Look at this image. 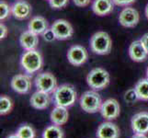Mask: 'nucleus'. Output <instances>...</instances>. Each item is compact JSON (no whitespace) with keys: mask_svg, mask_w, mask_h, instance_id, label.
<instances>
[{"mask_svg":"<svg viewBox=\"0 0 148 138\" xmlns=\"http://www.w3.org/2000/svg\"><path fill=\"white\" fill-rule=\"evenodd\" d=\"M77 98L75 89L69 84H63L55 89L53 92V103L55 106H61L69 108L73 106Z\"/></svg>","mask_w":148,"mask_h":138,"instance_id":"1","label":"nucleus"},{"mask_svg":"<svg viewBox=\"0 0 148 138\" xmlns=\"http://www.w3.org/2000/svg\"><path fill=\"white\" fill-rule=\"evenodd\" d=\"M43 59L42 55L38 50L26 51L20 58V65L21 68L28 75H33L40 71L42 67Z\"/></svg>","mask_w":148,"mask_h":138,"instance_id":"2","label":"nucleus"},{"mask_svg":"<svg viewBox=\"0 0 148 138\" xmlns=\"http://www.w3.org/2000/svg\"><path fill=\"white\" fill-rule=\"evenodd\" d=\"M112 41L110 35L105 32H98L92 35L90 39L91 51L99 55H105L110 53Z\"/></svg>","mask_w":148,"mask_h":138,"instance_id":"3","label":"nucleus"},{"mask_svg":"<svg viewBox=\"0 0 148 138\" xmlns=\"http://www.w3.org/2000/svg\"><path fill=\"white\" fill-rule=\"evenodd\" d=\"M86 83L93 90H101L109 86L110 74L104 68H93L86 76Z\"/></svg>","mask_w":148,"mask_h":138,"instance_id":"4","label":"nucleus"},{"mask_svg":"<svg viewBox=\"0 0 148 138\" xmlns=\"http://www.w3.org/2000/svg\"><path fill=\"white\" fill-rule=\"evenodd\" d=\"M79 104L84 111L88 113H96L100 111L102 100L97 90H88L81 96Z\"/></svg>","mask_w":148,"mask_h":138,"instance_id":"5","label":"nucleus"},{"mask_svg":"<svg viewBox=\"0 0 148 138\" xmlns=\"http://www.w3.org/2000/svg\"><path fill=\"white\" fill-rule=\"evenodd\" d=\"M34 83L36 89L40 91L46 92V93H53L57 89V80L56 78L50 72L40 73L36 76L34 79Z\"/></svg>","mask_w":148,"mask_h":138,"instance_id":"6","label":"nucleus"},{"mask_svg":"<svg viewBox=\"0 0 148 138\" xmlns=\"http://www.w3.org/2000/svg\"><path fill=\"white\" fill-rule=\"evenodd\" d=\"M50 29L53 32L55 39L59 41L68 40L74 34L73 26L65 19H56Z\"/></svg>","mask_w":148,"mask_h":138,"instance_id":"7","label":"nucleus"},{"mask_svg":"<svg viewBox=\"0 0 148 138\" xmlns=\"http://www.w3.org/2000/svg\"><path fill=\"white\" fill-rule=\"evenodd\" d=\"M67 59L71 65L79 66L84 65L88 59V53L82 45L75 44L71 46L67 52Z\"/></svg>","mask_w":148,"mask_h":138,"instance_id":"8","label":"nucleus"},{"mask_svg":"<svg viewBox=\"0 0 148 138\" xmlns=\"http://www.w3.org/2000/svg\"><path fill=\"white\" fill-rule=\"evenodd\" d=\"M140 20V14L132 7H126L119 15V22L122 27L134 28Z\"/></svg>","mask_w":148,"mask_h":138,"instance_id":"9","label":"nucleus"},{"mask_svg":"<svg viewBox=\"0 0 148 138\" xmlns=\"http://www.w3.org/2000/svg\"><path fill=\"white\" fill-rule=\"evenodd\" d=\"M100 114L106 120H115L118 118L121 111L120 103L115 99H108L102 102Z\"/></svg>","mask_w":148,"mask_h":138,"instance_id":"10","label":"nucleus"},{"mask_svg":"<svg viewBox=\"0 0 148 138\" xmlns=\"http://www.w3.org/2000/svg\"><path fill=\"white\" fill-rule=\"evenodd\" d=\"M12 89L18 94H26L32 89V78L28 75H16L14 76L10 82Z\"/></svg>","mask_w":148,"mask_h":138,"instance_id":"11","label":"nucleus"},{"mask_svg":"<svg viewBox=\"0 0 148 138\" xmlns=\"http://www.w3.org/2000/svg\"><path fill=\"white\" fill-rule=\"evenodd\" d=\"M132 129L135 134H147L148 133V112L142 111L134 114L131 120Z\"/></svg>","mask_w":148,"mask_h":138,"instance_id":"12","label":"nucleus"},{"mask_svg":"<svg viewBox=\"0 0 148 138\" xmlns=\"http://www.w3.org/2000/svg\"><path fill=\"white\" fill-rule=\"evenodd\" d=\"M12 16L18 20H23L29 18L32 14V6L25 0L16 1L12 6Z\"/></svg>","mask_w":148,"mask_h":138,"instance_id":"13","label":"nucleus"},{"mask_svg":"<svg viewBox=\"0 0 148 138\" xmlns=\"http://www.w3.org/2000/svg\"><path fill=\"white\" fill-rule=\"evenodd\" d=\"M120 134L119 127L110 122H102L97 130L98 138H119Z\"/></svg>","mask_w":148,"mask_h":138,"instance_id":"14","label":"nucleus"},{"mask_svg":"<svg viewBox=\"0 0 148 138\" xmlns=\"http://www.w3.org/2000/svg\"><path fill=\"white\" fill-rule=\"evenodd\" d=\"M30 105L36 110H45L51 104V97L49 93L37 90L30 97Z\"/></svg>","mask_w":148,"mask_h":138,"instance_id":"15","label":"nucleus"},{"mask_svg":"<svg viewBox=\"0 0 148 138\" xmlns=\"http://www.w3.org/2000/svg\"><path fill=\"white\" fill-rule=\"evenodd\" d=\"M129 55L134 62H143L147 58L148 53L140 40L132 42L129 46Z\"/></svg>","mask_w":148,"mask_h":138,"instance_id":"16","label":"nucleus"},{"mask_svg":"<svg viewBox=\"0 0 148 138\" xmlns=\"http://www.w3.org/2000/svg\"><path fill=\"white\" fill-rule=\"evenodd\" d=\"M19 44L25 51L36 49L39 44V35L29 30H25L19 36Z\"/></svg>","mask_w":148,"mask_h":138,"instance_id":"17","label":"nucleus"},{"mask_svg":"<svg viewBox=\"0 0 148 138\" xmlns=\"http://www.w3.org/2000/svg\"><path fill=\"white\" fill-rule=\"evenodd\" d=\"M114 9V3L112 0H94L92 10L98 16L103 17L110 14Z\"/></svg>","mask_w":148,"mask_h":138,"instance_id":"18","label":"nucleus"},{"mask_svg":"<svg viewBox=\"0 0 148 138\" xmlns=\"http://www.w3.org/2000/svg\"><path fill=\"white\" fill-rule=\"evenodd\" d=\"M49 29L47 19L42 16L33 17L28 24V30L37 35H42Z\"/></svg>","mask_w":148,"mask_h":138,"instance_id":"19","label":"nucleus"},{"mask_svg":"<svg viewBox=\"0 0 148 138\" xmlns=\"http://www.w3.org/2000/svg\"><path fill=\"white\" fill-rule=\"evenodd\" d=\"M50 118H51V122H53V124L59 125V126L65 124L69 118L67 108L61 106H55L52 112H51Z\"/></svg>","mask_w":148,"mask_h":138,"instance_id":"20","label":"nucleus"},{"mask_svg":"<svg viewBox=\"0 0 148 138\" xmlns=\"http://www.w3.org/2000/svg\"><path fill=\"white\" fill-rule=\"evenodd\" d=\"M134 89L137 95H138L139 100H148V78H147L140 79L136 83Z\"/></svg>","mask_w":148,"mask_h":138,"instance_id":"21","label":"nucleus"},{"mask_svg":"<svg viewBox=\"0 0 148 138\" xmlns=\"http://www.w3.org/2000/svg\"><path fill=\"white\" fill-rule=\"evenodd\" d=\"M42 138H64V131L59 125H50L43 131Z\"/></svg>","mask_w":148,"mask_h":138,"instance_id":"22","label":"nucleus"},{"mask_svg":"<svg viewBox=\"0 0 148 138\" xmlns=\"http://www.w3.org/2000/svg\"><path fill=\"white\" fill-rule=\"evenodd\" d=\"M13 109V101L9 97L2 95L0 97V114L6 115Z\"/></svg>","mask_w":148,"mask_h":138,"instance_id":"23","label":"nucleus"},{"mask_svg":"<svg viewBox=\"0 0 148 138\" xmlns=\"http://www.w3.org/2000/svg\"><path fill=\"white\" fill-rule=\"evenodd\" d=\"M16 134L20 138H35V136H36V134H35V131L32 128V126L29 124L21 125L17 130Z\"/></svg>","mask_w":148,"mask_h":138,"instance_id":"24","label":"nucleus"},{"mask_svg":"<svg viewBox=\"0 0 148 138\" xmlns=\"http://www.w3.org/2000/svg\"><path fill=\"white\" fill-rule=\"evenodd\" d=\"M10 15H12V8L9 6L8 2L1 0L0 2V20H5L7 19Z\"/></svg>","mask_w":148,"mask_h":138,"instance_id":"25","label":"nucleus"},{"mask_svg":"<svg viewBox=\"0 0 148 138\" xmlns=\"http://www.w3.org/2000/svg\"><path fill=\"white\" fill-rule=\"evenodd\" d=\"M123 98H124V100L129 104L134 103L137 100H139L138 95H137L136 91H135V89H130L127 90L124 93Z\"/></svg>","mask_w":148,"mask_h":138,"instance_id":"26","label":"nucleus"},{"mask_svg":"<svg viewBox=\"0 0 148 138\" xmlns=\"http://www.w3.org/2000/svg\"><path fill=\"white\" fill-rule=\"evenodd\" d=\"M69 0H49L50 7L53 9H62L68 5Z\"/></svg>","mask_w":148,"mask_h":138,"instance_id":"27","label":"nucleus"},{"mask_svg":"<svg viewBox=\"0 0 148 138\" xmlns=\"http://www.w3.org/2000/svg\"><path fill=\"white\" fill-rule=\"evenodd\" d=\"M114 5L119 7H128L130 5L134 4L136 0H112Z\"/></svg>","mask_w":148,"mask_h":138,"instance_id":"28","label":"nucleus"},{"mask_svg":"<svg viewBox=\"0 0 148 138\" xmlns=\"http://www.w3.org/2000/svg\"><path fill=\"white\" fill-rule=\"evenodd\" d=\"M42 37H43V39L45 41H46V42H53V41L56 40L54 34H53V32H52V30H51V29H48L46 32L42 34Z\"/></svg>","mask_w":148,"mask_h":138,"instance_id":"29","label":"nucleus"},{"mask_svg":"<svg viewBox=\"0 0 148 138\" xmlns=\"http://www.w3.org/2000/svg\"><path fill=\"white\" fill-rule=\"evenodd\" d=\"M73 2L76 7L85 8V7H88L90 4L91 0H73Z\"/></svg>","mask_w":148,"mask_h":138,"instance_id":"30","label":"nucleus"},{"mask_svg":"<svg viewBox=\"0 0 148 138\" xmlns=\"http://www.w3.org/2000/svg\"><path fill=\"white\" fill-rule=\"evenodd\" d=\"M8 34V28L6 27V25L3 24L1 22V24H0V38L2 39H5Z\"/></svg>","mask_w":148,"mask_h":138,"instance_id":"31","label":"nucleus"},{"mask_svg":"<svg viewBox=\"0 0 148 138\" xmlns=\"http://www.w3.org/2000/svg\"><path fill=\"white\" fill-rule=\"evenodd\" d=\"M140 41L142 42V43L144 44L145 48L146 49L147 53H148V33H145V34L143 35L142 38L140 39Z\"/></svg>","mask_w":148,"mask_h":138,"instance_id":"32","label":"nucleus"},{"mask_svg":"<svg viewBox=\"0 0 148 138\" xmlns=\"http://www.w3.org/2000/svg\"><path fill=\"white\" fill-rule=\"evenodd\" d=\"M131 138H148V137L144 134H134Z\"/></svg>","mask_w":148,"mask_h":138,"instance_id":"33","label":"nucleus"},{"mask_svg":"<svg viewBox=\"0 0 148 138\" xmlns=\"http://www.w3.org/2000/svg\"><path fill=\"white\" fill-rule=\"evenodd\" d=\"M7 138H20L17 134H15V135H10L9 136H8Z\"/></svg>","mask_w":148,"mask_h":138,"instance_id":"34","label":"nucleus"},{"mask_svg":"<svg viewBox=\"0 0 148 138\" xmlns=\"http://www.w3.org/2000/svg\"><path fill=\"white\" fill-rule=\"evenodd\" d=\"M145 14L146 19H148V4L146 5V7H145Z\"/></svg>","mask_w":148,"mask_h":138,"instance_id":"35","label":"nucleus"},{"mask_svg":"<svg viewBox=\"0 0 148 138\" xmlns=\"http://www.w3.org/2000/svg\"><path fill=\"white\" fill-rule=\"evenodd\" d=\"M146 78H148V67H147V69H146Z\"/></svg>","mask_w":148,"mask_h":138,"instance_id":"36","label":"nucleus"},{"mask_svg":"<svg viewBox=\"0 0 148 138\" xmlns=\"http://www.w3.org/2000/svg\"><path fill=\"white\" fill-rule=\"evenodd\" d=\"M48 1H49V0H48Z\"/></svg>","mask_w":148,"mask_h":138,"instance_id":"37","label":"nucleus"}]
</instances>
